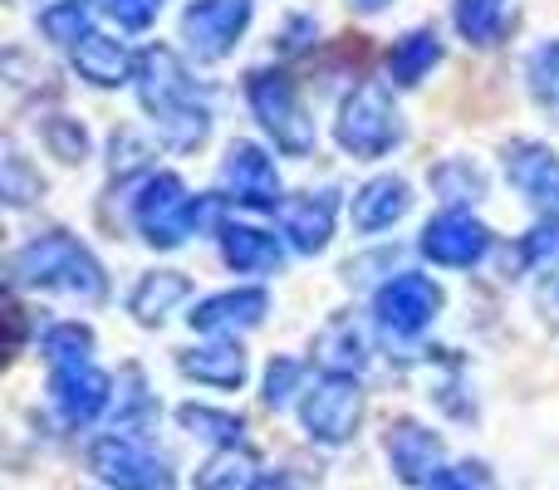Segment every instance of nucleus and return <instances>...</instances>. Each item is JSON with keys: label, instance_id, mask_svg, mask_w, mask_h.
I'll list each match as a JSON object with an SVG mask.
<instances>
[{"label": "nucleus", "instance_id": "f257e3e1", "mask_svg": "<svg viewBox=\"0 0 559 490\" xmlns=\"http://www.w3.org/2000/svg\"><path fill=\"white\" fill-rule=\"evenodd\" d=\"M133 84H138V98H143L147 118H153L157 138H163L173 153H192V147L206 143L212 113H206L202 94H197V79L187 74L177 49H167V45L143 49Z\"/></svg>", "mask_w": 559, "mask_h": 490}, {"label": "nucleus", "instance_id": "f03ea898", "mask_svg": "<svg viewBox=\"0 0 559 490\" xmlns=\"http://www.w3.org/2000/svg\"><path fill=\"white\" fill-rule=\"evenodd\" d=\"M10 279L35 289H64V295L84 299V304H98L108 295L104 265L69 231H49V236H35L29 246H20L10 255Z\"/></svg>", "mask_w": 559, "mask_h": 490}, {"label": "nucleus", "instance_id": "7ed1b4c3", "mask_svg": "<svg viewBox=\"0 0 559 490\" xmlns=\"http://www.w3.org/2000/svg\"><path fill=\"white\" fill-rule=\"evenodd\" d=\"M246 98H251V113L261 118V128L275 138V147L285 157L314 153V143H319L314 118L305 113L299 88L289 84V74H280V69H255V74L246 79Z\"/></svg>", "mask_w": 559, "mask_h": 490}, {"label": "nucleus", "instance_id": "20e7f679", "mask_svg": "<svg viewBox=\"0 0 559 490\" xmlns=\"http://www.w3.org/2000/svg\"><path fill=\"white\" fill-rule=\"evenodd\" d=\"M334 138L344 153L354 157H383L388 147L403 143V118H397L393 98H388L383 84H358L354 94L338 108Z\"/></svg>", "mask_w": 559, "mask_h": 490}, {"label": "nucleus", "instance_id": "39448f33", "mask_svg": "<svg viewBox=\"0 0 559 490\" xmlns=\"http://www.w3.org/2000/svg\"><path fill=\"white\" fill-rule=\"evenodd\" d=\"M133 222L147 246L173 250V246H182L187 236H197V196L187 192L177 172H153L138 187Z\"/></svg>", "mask_w": 559, "mask_h": 490}, {"label": "nucleus", "instance_id": "423d86ee", "mask_svg": "<svg viewBox=\"0 0 559 490\" xmlns=\"http://www.w3.org/2000/svg\"><path fill=\"white\" fill-rule=\"evenodd\" d=\"M88 471L114 490H173L167 462L147 442H138V437H128V432L98 437V442L88 446Z\"/></svg>", "mask_w": 559, "mask_h": 490}, {"label": "nucleus", "instance_id": "0eeeda50", "mask_svg": "<svg viewBox=\"0 0 559 490\" xmlns=\"http://www.w3.org/2000/svg\"><path fill=\"white\" fill-rule=\"evenodd\" d=\"M299 422H305V432L314 437V442H348V437L358 432V422H364V393H358L354 378H319L314 387H305V397H299Z\"/></svg>", "mask_w": 559, "mask_h": 490}, {"label": "nucleus", "instance_id": "6e6552de", "mask_svg": "<svg viewBox=\"0 0 559 490\" xmlns=\"http://www.w3.org/2000/svg\"><path fill=\"white\" fill-rule=\"evenodd\" d=\"M437 309H442V289H437V279L413 275V270L393 275L373 295L378 324H383V334H393V338H417L437 319Z\"/></svg>", "mask_w": 559, "mask_h": 490}, {"label": "nucleus", "instance_id": "1a4fd4ad", "mask_svg": "<svg viewBox=\"0 0 559 490\" xmlns=\"http://www.w3.org/2000/svg\"><path fill=\"white\" fill-rule=\"evenodd\" d=\"M251 25V0H192L182 15V39L202 64H216L236 49Z\"/></svg>", "mask_w": 559, "mask_h": 490}, {"label": "nucleus", "instance_id": "9d476101", "mask_svg": "<svg viewBox=\"0 0 559 490\" xmlns=\"http://www.w3.org/2000/svg\"><path fill=\"white\" fill-rule=\"evenodd\" d=\"M222 187H226V202L251 206V212H280L285 206L275 163L255 143H231V153L222 163Z\"/></svg>", "mask_w": 559, "mask_h": 490}, {"label": "nucleus", "instance_id": "9b49d317", "mask_svg": "<svg viewBox=\"0 0 559 490\" xmlns=\"http://www.w3.org/2000/svg\"><path fill=\"white\" fill-rule=\"evenodd\" d=\"M491 250V231L472 212H442L423 226V255L447 270H472Z\"/></svg>", "mask_w": 559, "mask_h": 490}, {"label": "nucleus", "instance_id": "f8f14e48", "mask_svg": "<svg viewBox=\"0 0 559 490\" xmlns=\"http://www.w3.org/2000/svg\"><path fill=\"white\" fill-rule=\"evenodd\" d=\"M49 393H55V407L69 427H88L108 403H114V378L94 363L49 368Z\"/></svg>", "mask_w": 559, "mask_h": 490}, {"label": "nucleus", "instance_id": "ddd939ff", "mask_svg": "<svg viewBox=\"0 0 559 490\" xmlns=\"http://www.w3.org/2000/svg\"><path fill=\"white\" fill-rule=\"evenodd\" d=\"M388 462H393L397 481L403 486H432L442 471V437L427 432L423 422H393L388 427Z\"/></svg>", "mask_w": 559, "mask_h": 490}, {"label": "nucleus", "instance_id": "4468645a", "mask_svg": "<svg viewBox=\"0 0 559 490\" xmlns=\"http://www.w3.org/2000/svg\"><path fill=\"white\" fill-rule=\"evenodd\" d=\"M506 177H511V187L525 196V202L535 206H559V153L545 143H531V138H521V143L506 147Z\"/></svg>", "mask_w": 559, "mask_h": 490}, {"label": "nucleus", "instance_id": "2eb2a0df", "mask_svg": "<svg viewBox=\"0 0 559 490\" xmlns=\"http://www.w3.org/2000/svg\"><path fill=\"white\" fill-rule=\"evenodd\" d=\"M265 314H271V295H265V289H226V295L202 299L187 319H192V328H202V334L236 338L261 324Z\"/></svg>", "mask_w": 559, "mask_h": 490}, {"label": "nucleus", "instance_id": "dca6fc26", "mask_svg": "<svg viewBox=\"0 0 559 490\" xmlns=\"http://www.w3.org/2000/svg\"><path fill=\"white\" fill-rule=\"evenodd\" d=\"M334 192H299V196H285V206H280V231H285V241L299 250V255H314V250L329 246V236H334Z\"/></svg>", "mask_w": 559, "mask_h": 490}, {"label": "nucleus", "instance_id": "f3484780", "mask_svg": "<svg viewBox=\"0 0 559 490\" xmlns=\"http://www.w3.org/2000/svg\"><path fill=\"white\" fill-rule=\"evenodd\" d=\"M314 363L329 378H358L368 368V334L354 314H334L314 334Z\"/></svg>", "mask_w": 559, "mask_h": 490}, {"label": "nucleus", "instance_id": "a211bd4d", "mask_svg": "<svg viewBox=\"0 0 559 490\" xmlns=\"http://www.w3.org/2000/svg\"><path fill=\"white\" fill-rule=\"evenodd\" d=\"M407 206H413V187L403 177H373L354 192V226L358 231H388L393 222H403Z\"/></svg>", "mask_w": 559, "mask_h": 490}, {"label": "nucleus", "instance_id": "6ab92c4d", "mask_svg": "<svg viewBox=\"0 0 559 490\" xmlns=\"http://www.w3.org/2000/svg\"><path fill=\"white\" fill-rule=\"evenodd\" d=\"M74 69L88 84L118 88L138 74V55H128V45H118V39H108V35H88L74 45Z\"/></svg>", "mask_w": 559, "mask_h": 490}, {"label": "nucleus", "instance_id": "aec40b11", "mask_svg": "<svg viewBox=\"0 0 559 490\" xmlns=\"http://www.w3.org/2000/svg\"><path fill=\"white\" fill-rule=\"evenodd\" d=\"M177 368L206 387H241L246 383V354L236 338H216V344H206V348H187V354L177 358Z\"/></svg>", "mask_w": 559, "mask_h": 490}, {"label": "nucleus", "instance_id": "412c9836", "mask_svg": "<svg viewBox=\"0 0 559 490\" xmlns=\"http://www.w3.org/2000/svg\"><path fill=\"white\" fill-rule=\"evenodd\" d=\"M187 295H192V279L187 275H177V270H153V275H143L138 279V289L128 295V309H133L138 324L153 328V324H163L167 309L182 304Z\"/></svg>", "mask_w": 559, "mask_h": 490}, {"label": "nucleus", "instance_id": "4be33fe9", "mask_svg": "<svg viewBox=\"0 0 559 490\" xmlns=\"http://www.w3.org/2000/svg\"><path fill=\"white\" fill-rule=\"evenodd\" d=\"M222 255H226V265L241 270V275H265V270H280L285 246H280L275 236L255 231V226H226L222 231Z\"/></svg>", "mask_w": 559, "mask_h": 490}, {"label": "nucleus", "instance_id": "5701e85b", "mask_svg": "<svg viewBox=\"0 0 559 490\" xmlns=\"http://www.w3.org/2000/svg\"><path fill=\"white\" fill-rule=\"evenodd\" d=\"M197 490H261V462L246 446H222L197 476Z\"/></svg>", "mask_w": 559, "mask_h": 490}, {"label": "nucleus", "instance_id": "b1692460", "mask_svg": "<svg viewBox=\"0 0 559 490\" xmlns=\"http://www.w3.org/2000/svg\"><path fill=\"white\" fill-rule=\"evenodd\" d=\"M432 192L447 202V212H462V206H476L486 196V172L466 157H447L432 167Z\"/></svg>", "mask_w": 559, "mask_h": 490}, {"label": "nucleus", "instance_id": "393cba45", "mask_svg": "<svg viewBox=\"0 0 559 490\" xmlns=\"http://www.w3.org/2000/svg\"><path fill=\"white\" fill-rule=\"evenodd\" d=\"M442 59V39L437 29H407L403 39L388 55V69H393V84H423V74Z\"/></svg>", "mask_w": 559, "mask_h": 490}, {"label": "nucleus", "instance_id": "a878e982", "mask_svg": "<svg viewBox=\"0 0 559 490\" xmlns=\"http://www.w3.org/2000/svg\"><path fill=\"white\" fill-rule=\"evenodd\" d=\"M525 84H531L535 104L559 123V39H545V45L531 49V59H525Z\"/></svg>", "mask_w": 559, "mask_h": 490}, {"label": "nucleus", "instance_id": "bb28decb", "mask_svg": "<svg viewBox=\"0 0 559 490\" xmlns=\"http://www.w3.org/2000/svg\"><path fill=\"white\" fill-rule=\"evenodd\" d=\"M94 5L88 0H55V5L39 10V29H45V39H55V45H79V39L94 35Z\"/></svg>", "mask_w": 559, "mask_h": 490}, {"label": "nucleus", "instance_id": "cd10ccee", "mask_svg": "<svg viewBox=\"0 0 559 490\" xmlns=\"http://www.w3.org/2000/svg\"><path fill=\"white\" fill-rule=\"evenodd\" d=\"M45 363L49 368H74V363H94V328L88 324H55L45 334Z\"/></svg>", "mask_w": 559, "mask_h": 490}, {"label": "nucleus", "instance_id": "c85d7f7f", "mask_svg": "<svg viewBox=\"0 0 559 490\" xmlns=\"http://www.w3.org/2000/svg\"><path fill=\"white\" fill-rule=\"evenodd\" d=\"M456 29L472 45H496L506 29V0H456Z\"/></svg>", "mask_w": 559, "mask_h": 490}, {"label": "nucleus", "instance_id": "c756f323", "mask_svg": "<svg viewBox=\"0 0 559 490\" xmlns=\"http://www.w3.org/2000/svg\"><path fill=\"white\" fill-rule=\"evenodd\" d=\"M177 422H182L192 437H206V442H222V446H241V432H246L241 417L216 413V407H197V403L177 407Z\"/></svg>", "mask_w": 559, "mask_h": 490}, {"label": "nucleus", "instance_id": "7c9ffc66", "mask_svg": "<svg viewBox=\"0 0 559 490\" xmlns=\"http://www.w3.org/2000/svg\"><path fill=\"white\" fill-rule=\"evenodd\" d=\"M39 192H45V177L20 157L15 143H5V163H0V196H5L10 206H29Z\"/></svg>", "mask_w": 559, "mask_h": 490}, {"label": "nucleus", "instance_id": "2f4dec72", "mask_svg": "<svg viewBox=\"0 0 559 490\" xmlns=\"http://www.w3.org/2000/svg\"><path fill=\"white\" fill-rule=\"evenodd\" d=\"M45 147L59 163H84L88 157V133L79 118H45Z\"/></svg>", "mask_w": 559, "mask_h": 490}, {"label": "nucleus", "instance_id": "473e14b6", "mask_svg": "<svg viewBox=\"0 0 559 490\" xmlns=\"http://www.w3.org/2000/svg\"><path fill=\"white\" fill-rule=\"evenodd\" d=\"M427 490H501V486H496V476L481 462H456V466H442Z\"/></svg>", "mask_w": 559, "mask_h": 490}, {"label": "nucleus", "instance_id": "72a5a7b5", "mask_svg": "<svg viewBox=\"0 0 559 490\" xmlns=\"http://www.w3.org/2000/svg\"><path fill=\"white\" fill-rule=\"evenodd\" d=\"M299 383H305V363H299V358H275L271 373H265V403L285 407Z\"/></svg>", "mask_w": 559, "mask_h": 490}, {"label": "nucleus", "instance_id": "f704fd0d", "mask_svg": "<svg viewBox=\"0 0 559 490\" xmlns=\"http://www.w3.org/2000/svg\"><path fill=\"white\" fill-rule=\"evenodd\" d=\"M104 10L123 29H147L157 20V10H163V0H104Z\"/></svg>", "mask_w": 559, "mask_h": 490}, {"label": "nucleus", "instance_id": "c9c22d12", "mask_svg": "<svg viewBox=\"0 0 559 490\" xmlns=\"http://www.w3.org/2000/svg\"><path fill=\"white\" fill-rule=\"evenodd\" d=\"M525 260H531V265H555L559 260V216L540 222L531 236H525Z\"/></svg>", "mask_w": 559, "mask_h": 490}, {"label": "nucleus", "instance_id": "e433bc0d", "mask_svg": "<svg viewBox=\"0 0 559 490\" xmlns=\"http://www.w3.org/2000/svg\"><path fill=\"white\" fill-rule=\"evenodd\" d=\"M354 5H358V10H383L388 0H354Z\"/></svg>", "mask_w": 559, "mask_h": 490}]
</instances>
